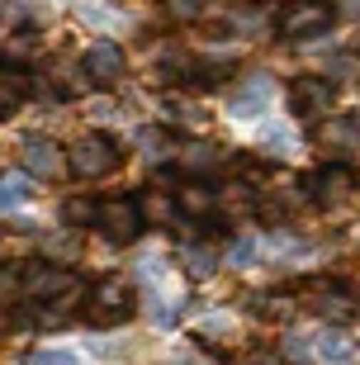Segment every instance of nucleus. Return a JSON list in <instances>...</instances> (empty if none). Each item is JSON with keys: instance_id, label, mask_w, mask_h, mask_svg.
I'll return each instance as SVG.
<instances>
[{"instance_id": "obj_1", "label": "nucleus", "mask_w": 360, "mask_h": 365, "mask_svg": "<svg viewBox=\"0 0 360 365\" xmlns=\"http://www.w3.org/2000/svg\"><path fill=\"white\" fill-rule=\"evenodd\" d=\"M119 162H123V152H119V143H114L109 133H86V138H76V143L67 148V166L81 180L109 176V171H119Z\"/></svg>"}, {"instance_id": "obj_2", "label": "nucleus", "mask_w": 360, "mask_h": 365, "mask_svg": "<svg viewBox=\"0 0 360 365\" xmlns=\"http://www.w3.org/2000/svg\"><path fill=\"white\" fill-rule=\"evenodd\" d=\"M86 318L95 327H119L133 318V289L119 280V275H109L105 284H95L91 294H86Z\"/></svg>"}, {"instance_id": "obj_3", "label": "nucleus", "mask_w": 360, "mask_h": 365, "mask_svg": "<svg viewBox=\"0 0 360 365\" xmlns=\"http://www.w3.org/2000/svg\"><path fill=\"white\" fill-rule=\"evenodd\" d=\"M95 228L105 232L109 242H133L138 232L147 228L143 200H128V195H114V200H100V214H95Z\"/></svg>"}, {"instance_id": "obj_4", "label": "nucleus", "mask_w": 360, "mask_h": 365, "mask_svg": "<svg viewBox=\"0 0 360 365\" xmlns=\"http://www.w3.org/2000/svg\"><path fill=\"white\" fill-rule=\"evenodd\" d=\"M327 29H332V5H322V0H294L280 14L284 38H322Z\"/></svg>"}, {"instance_id": "obj_5", "label": "nucleus", "mask_w": 360, "mask_h": 365, "mask_svg": "<svg viewBox=\"0 0 360 365\" xmlns=\"http://www.w3.org/2000/svg\"><path fill=\"white\" fill-rule=\"evenodd\" d=\"M81 71L91 76L95 86H114L128 71V57H123V48L114 38H95L86 53H81Z\"/></svg>"}, {"instance_id": "obj_6", "label": "nucleus", "mask_w": 360, "mask_h": 365, "mask_svg": "<svg viewBox=\"0 0 360 365\" xmlns=\"http://www.w3.org/2000/svg\"><path fill=\"white\" fill-rule=\"evenodd\" d=\"M289 105H294V114H304V119H322V114H332V105H336L332 76H299L294 91H289Z\"/></svg>"}, {"instance_id": "obj_7", "label": "nucleus", "mask_w": 360, "mask_h": 365, "mask_svg": "<svg viewBox=\"0 0 360 365\" xmlns=\"http://www.w3.org/2000/svg\"><path fill=\"white\" fill-rule=\"evenodd\" d=\"M19 157H24V171H29V176H38V180H53V176H62V166H67V152L57 148L53 138H43V133L24 138V148H19Z\"/></svg>"}, {"instance_id": "obj_8", "label": "nucleus", "mask_w": 360, "mask_h": 365, "mask_svg": "<svg viewBox=\"0 0 360 365\" xmlns=\"http://www.w3.org/2000/svg\"><path fill=\"white\" fill-rule=\"evenodd\" d=\"M270 95H275V86H270V76H261V71H256V76H247V81H242L237 91H232V100H227V109H232L237 119H256V114H261V109L270 105Z\"/></svg>"}, {"instance_id": "obj_9", "label": "nucleus", "mask_w": 360, "mask_h": 365, "mask_svg": "<svg viewBox=\"0 0 360 365\" xmlns=\"http://www.w3.org/2000/svg\"><path fill=\"white\" fill-rule=\"evenodd\" d=\"M304 190L313 195L318 204H332V200H341L351 190V166H341V162H332V166H318L313 176L304 180Z\"/></svg>"}, {"instance_id": "obj_10", "label": "nucleus", "mask_w": 360, "mask_h": 365, "mask_svg": "<svg viewBox=\"0 0 360 365\" xmlns=\"http://www.w3.org/2000/svg\"><path fill=\"white\" fill-rule=\"evenodd\" d=\"M313 309L327 313V318H351V313H356V299L346 294V284L318 280V284H313Z\"/></svg>"}, {"instance_id": "obj_11", "label": "nucleus", "mask_w": 360, "mask_h": 365, "mask_svg": "<svg viewBox=\"0 0 360 365\" xmlns=\"http://www.w3.org/2000/svg\"><path fill=\"white\" fill-rule=\"evenodd\" d=\"M175 204H180L190 218H204V214H214V209H218V190H209L200 176H195L190 185L175 190Z\"/></svg>"}, {"instance_id": "obj_12", "label": "nucleus", "mask_w": 360, "mask_h": 365, "mask_svg": "<svg viewBox=\"0 0 360 365\" xmlns=\"http://www.w3.org/2000/svg\"><path fill=\"white\" fill-rule=\"evenodd\" d=\"M29 91H34V81H24V71H19V67H5V71H0V119H10L14 109L24 105Z\"/></svg>"}, {"instance_id": "obj_13", "label": "nucleus", "mask_w": 360, "mask_h": 365, "mask_svg": "<svg viewBox=\"0 0 360 365\" xmlns=\"http://www.w3.org/2000/svg\"><path fill=\"white\" fill-rule=\"evenodd\" d=\"M95 214H100V200H86V195L62 200V223H67L71 232L76 228H95Z\"/></svg>"}, {"instance_id": "obj_14", "label": "nucleus", "mask_w": 360, "mask_h": 365, "mask_svg": "<svg viewBox=\"0 0 360 365\" xmlns=\"http://www.w3.org/2000/svg\"><path fill=\"white\" fill-rule=\"evenodd\" d=\"M227 157H223V148H209V143H200V148H190V152H180V166H185L190 176H204V171H218Z\"/></svg>"}, {"instance_id": "obj_15", "label": "nucleus", "mask_w": 360, "mask_h": 365, "mask_svg": "<svg viewBox=\"0 0 360 365\" xmlns=\"http://www.w3.org/2000/svg\"><path fill=\"white\" fill-rule=\"evenodd\" d=\"M34 200V176H0V214H10L14 204H24Z\"/></svg>"}, {"instance_id": "obj_16", "label": "nucleus", "mask_w": 360, "mask_h": 365, "mask_svg": "<svg viewBox=\"0 0 360 365\" xmlns=\"http://www.w3.org/2000/svg\"><path fill=\"white\" fill-rule=\"evenodd\" d=\"M29 19V0H0V29H14Z\"/></svg>"}, {"instance_id": "obj_17", "label": "nucleus", "mask_w": 360, "mask_h": 365, "mask_svg": "<svg viewBox=\"0 0 360 365\" xmlns=\"http://www.w3.org/2000/svg\"><path fill=\"white\" fill-rule=\"evenodd\" d=\"M185 257H190V275H209V271L218 266V257L209 252V247H190Z\"/></svg>"}, {"instance_id": "obj_18", "label": "nucleus", "mask_w": 360, "mask_h": 365, "mask_svg": "<svg viewBox=\"0 0 360 365\" xmlns=\"http://www.w3.org/2000/svg\"><path fill=\"white\" fill-rule=\"evenodd\" d=\"M24 365H81L71 351H34V356H24Z\"/></svg>"}, {"instance_id": "obj_19", "label": "nucleus", "mask_w": 360, "mask_h": 365, "mask_svg": "<svg viewBox=\"0 0 360 365\" xmlns=\"http://www.w3.org/2000/svg\"><path fill=\"white\" fill-rule=\"evenodd\" d=\"M171 14H175V19H200L204 0H171Z\"/></svg>"}, {"instance_id": "obj_20", "label": "nucleus", "mask_w": 360, "mask_h": 365, "mask_svg": "<svg viewBox=\"0 0 360 365\" xmlns=\"http://www.w3.org/2000/svg\"><path fill=\"white\" fill-rule=\"evenodd\" d=\"M318 351L327 356V361H346V341H341V337H322Z\"/></svg>"}, {"instance_id": "obj_21", "label": "nucleus", "mask_w": 360, "mask_h": 365, "mask_svg": "<svg viewBox=\"0 0 360 365\" xmlns=\"http://www.w3.org/2000/svg\"><path fill=\"white\" fill-rule=\"evenodd\" d=\"M252 257H256V242H237L232 247V266H247Z\"/></svg>"}]
</instances>
